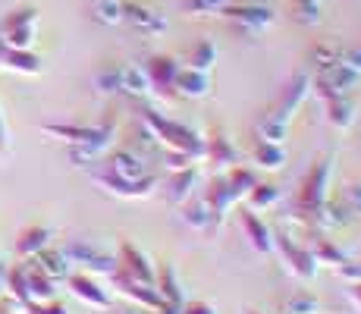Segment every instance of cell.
<instances>
[{
    "instance_id": "34",
    "label": "cell",
    "mask_w": 361,
    "mask_h": 314,
    "mask_svg": "<svg viewBox=\"0 0 361 314\" xmlns=\"http://www.w3.org/2000/svg\"><path fill=\"white\" fill-rule=\"evenodd\" d=\"M321 302H317L311 292H293L280 302V314H317Z\"/></svg>"
},
{
    "instance_id": "20",
    "label": "cell",
    "mask_w": 361,
    "mask_h": 314,
    "mask_svg": "<svg viewBox=\"0 0 361 314\" xmlns=\"http://www.w3.org/2000/svg\"><path fill=\"white\" fill-rule=\"evenodd\" d=\"M179 211H183V214H179L183 223H185V227H192L195 233H207V229H214L220 223V217L211 211V207H207V201L201 198V195H192L189 201H183V205H179Z\"/></svg>"
},
{
    "instance_id": "10",
    "label": "cell",
    "mask_w": 361,
    "mask_h": 314,
    "mask_svg": "<svg viewBox=\"0 0 361 314\" xmlns=\"http://www.w3.org/2000/svg\"><path fill=\"white\" fill-rule=\"evenodd\" d=\"M110 283L116 286V292H120V296H126L129 302L138 305V308H145V311H157V308H161V296H157L154 286H148V283L135 280V277L123 274L120 267L110 274Z\"/></svg>"
},
{
    "instance_id": "48",
    "label": "cell",
    "mask_w": 361,
    "mask_h": 314,
    "mask_svg": "<svg viewBox=\"0 0 361 314\" xmlns=\"http://www.w3.org/2000/svg\"><path fill=\"white\" fill-rule=\"evenodd\" d=\"M6 292V264L0 261V296H4Z\"/></svg>"
},
{
    "instance_id": "32",
    "label": "cell",
    "mask_w": 361,
    "mask_h": 314,
    "mask_svg": "<svg viewBox=\"0 0 361 314\" xmlns=\"http://www.w3.org/2000/svg\"><path fill=\"white\" fill-rule=\"evenodd\" d=\"M276 201H280V188L270 186V183H255L252 188L245 192V207L248 211H267V207H274Z\"/></svg>"
},
{
    "instance_id": "6",
    "label": "cell",
    "mask_w": 361,
    "mask_h": 314,
    "mask_svg": "<svg viewBox=\"0 0 361 314\" xmlns=\"http://www.w3.org/2000/svg\"><path fill=\"white\" fill-rule=\"evenodd\" d=\"M92 179L98 183L104 192H110V195H116V198H126V201H138V198H148V195H154L157 192V186H161V176L157 173H145L142 179H120V176H114V173H107V170H92Z\"/></svg>"
},
{
    "instance_id": "15",
    "label": "cell",
    "mask_w": 361,
    "mask_h": 314,
    "mask_svg": "<svg viewBox=\"0 0 361 314\" xmlns=\"http://www.w3.org/2000/svg\"><path fill=\"white\" fill-rule=\"evenodd\" d=\"M308 95H311V76H308V73H295V76H293V82H289V85L283 88L280 97H276V101L270 104V107H274L276 114H283L286 120H293V114H295L298 107H302L305 97H308Z\"/></svg>"
},
{
    "instance_id": "5",
    "label": "cell",
    "mask_w": 361,
    "mask_h": 314,
    "mask_svg": "<svg viewBox=\"0 0 361 314\" xmlns=\"http://www.w3.org/2000/svg\"><path fill=\"white\" fill-rule=\"evenodd\" d=\"M35 35H38V10L35 6H16L6 13L4 25H0V41L19 51H32Z\"/></svg>"
},
{
    "instance_id": "2",
    "label": "cell",
    "mask_w": 361,
    "mask_h": 314,
    "mask_svg": "<svg viewBox=\"0 0 361 314\" xmlns=\"http://www.w3.org/2000/svg\"><path fill=\"white\" fill-rule=\"evenodd\" d=\"M142 126L154 135V142L161 145L164 151H176V155H185L192 160H204V135H198V132L189 129L185 123H176V120H170V116L157 114V110L145 107Z\"/></svg>"
},
{
    "instance_id": "16",
    "label": "cell",
    "mask_w": 361,
    "mask_h": 314,
    "mask_svg": "<svg viewBox=\"0 0 361 314\" xmlns=\"http://www.w3.org/2000/svg\"><path fill=\"white\" fill-rule=\"evenodd\" d=\"M164 195L166 201H173V205H183V201L192 198V192H195L198 186V167H183V170H170L164 179Z\"/></svg>"
},
{
    "instance_id": "40",
    "label": "cell",
    "mask_w": 361,
    "mask_h": 314,
    "mask_svg": "<svg viewBox=\"0 0 361 314\" xmlns=\"http://www.w3.org/2000/svg\"><path fill=\"white\" fill-rule=\"evenodd\" d=\"M311 255H314L317 267H321V264H330V267H336V264L345 261V255L336 246H333L330 239H317V248H311Z\"/></svg>"
},
{
    "instance_id": "4",
    "label": "cell",
    "mask_w": 361,
    "mask_h": 314,
    "mask_svg": "<svg viewBox=\"0 0 361 314\" xmlns=\"http://www.w3.org/2000/svg\"><path fill=\"white\" fill-rule=\"evenodd\" d=\"M361 82V73H355L345 63H330V66H321L317 76H311V92H314L321 101H330V97L349 95Z\"/></svg>"
},
{
    "instance_id": "27",
    "label": "cell",
    "mask_w": 361,
    "mask_h": 314,
    "mask_svg": "<svg viewBox=\"0 0 361 314\" xmlns=\"http://www.w3.org/2000/svg\"><path fill=\"white\" fill-rule=\"evenodd\" d=\"M252 164L261 167V170H280L283 164H286V148L283 145H274V142H258L255 138L252 145Z\"/></svg>"
},
{
    "instance_id": "12",
    "label": "cell",
    "mask_w": 361,
    "mask_h": 314,
    "mask_svg": "<svg viewBox=\"0 0 361 314\" xmlns=\"http://www.w3.org/2000/svg\"><path fill=\"white\" fill-rule=\"evenodd\" d=\"M66 286H69V292H73L79 302L92 305V308H98V311H110V292L104 289V286L88 274V270L85 274H69Z\"/></svg>"
},
{
    "instance_id": "9",
    "label": "cell",
    "mask_w": 361,
    "mask_h": 314,
    "mask_svg": "<svg viewBox=\"0 0 361 314\" xmlns=\"http://www.w3.org/2000/svg\"><path fill=\"white\" fill-rule=\"evenodd\" d=\"M98 167L101 170H107V173H114V176H120V179H132V183L142 179L145 173H151L145 155H138V151H132V148L110 151V155H104L98 160Z\"/></svg>"
},
{
    "instance_id": "39",
    "label": "cell",
    "mask_w": 361,
    "mask_h": 314,
    "mask_svg": "<svg viewBox=\"0 0 361 314\" xmlns=\"http://www.w3.org/2000/svg\"><path fill=\"white\" fill-rule=\"evenodd\" d=\"M94 85L98 92L104 95H123V76H120V66H107L94 76Z\"/></svg>"
},
{
    "instance_id": "25",
    "label": "cell",
    "mask_w": 361,
    "mask_h": 314,
    "mask_svg": "<svg viewBox=\"0 0 361 314\" xmlns=\"http://www.w3.org/2000/svg\"><path fill=\"white\" fill-rule=\"evenodd\" d=\"M35 261V267L41 270V274H47L54 283H60V280H66L69 277V261H66V255H63V248H41L38 255L32 258Z\"/></svg>"
},
{
    "instance_id": "29",
    "label": "cell",
    "mask_w": 361,
    "mask_h": 314,
    "mask_svg": "<svg viewBox=\"0 0 361 314\" xmlns=\"http://www.w3.org/2000/svg\"><path fill=\"white\" fill-rule=\"evenodd\" d=\"M120 76H123V95H129V97H145V95H151V82H148V73H145V66H135V63H123V66H120Z\"/></svg>"
},
{
    "instance_id": "42",
    "label": "cell",
    "mask_w": 361,
    "mask_h": 314,
    "mask_svg": "<svg viewBox=\"0 0 361 314\" xmlns=\"http://www.w3.org/2000/svg\"><path fill=\"white\" fill-rule=\"evenodd\" d=\"M23 311H25V314H69L63 305L54 302V298H51V302H29Z\"/></svg>"
},
{
    "instance_id": "13",
    "label": "cell",
    "mask_w": 361,
    "mask_h": 314,
    "mask_svg": "<svg viewBox=\"0 0 361 314\" xmlns=\"http://www.w3.org/2000/svg\"><path fill=\"white\" fill-rule=\"evenodd\" d=\"M204 160H214L217 167H224V170H230V167H235L242 160L239 155V148L233 145V138L226 135L224 129H207V135H204Z\"/></svg>"
},
{
    "instance_id": "30",
    "label": "cell",
    "mask_w": 361,
    "mask_h": 314,
    "mask_svg": "<svg viewBox=\"0 0 361 314\" xmlns=\"http://www.w3.org/2000/svg\"><path fill=\"white\" fill-rule=\"evenodd\" d=\"M25 261H29V302H51V298H57V283L47 274H41L32 258H25Z\"/></svg>"
},
{
    "instance_id": "8",
    "label": "cell",
    "mask_w": 361,
    "mask_h": 314,
    "mask_svg": "<svg viewBox=\"0 0 361 314\" xmlns=\"http://www.w3.org/2000/svg\"><path fill=\"white\" fill-rule=\"evenodd\" d=\"M274 248L280 251L283 264H286V270L295 277V280H302V283L314 280V274H317V261H314V255H311V248H308V246H302V242L289 239V236H276Z\"/></svg>"
},
{
    "instance_id": "38",
    "label": "cell",
    "mask_w": 361,
    "mask_h": 314,
    "mask_svg": "<svg viewBox=\"0 0 361 314\" xmlns=\"http://www.w3.org/2000/svg\"><path fill=\"white\" fill-rule=\"evenodd\" d=\"M343 57V47L336 44V41H317V44H311V60H314V66H330V63H339Z\"/></svg>"
},
{
    "instance_id": "44",
    "label": "cell",
    "mask_w": 361,
    "mask_h": 314,
    "mask_svg": "<svg viewBox=\"0 0 361 314\" xmlns=\"http://www.w3.org/2000/svg\"><path fill=\"white\" fill-rule=\"evenodd\" d=\"M339 63H345V66H352L355 73H361V47H343Z\"/></svg>"
},
{
    "instance_id": "1",
    "label": "cell",
    "mask_w": 361,
    "mask_h": 314,
    "mask_svg": "<svg viewBox=\"0 0 361 314\" xmlns=\"http://www.w3.org/2000/svg\"><path fill=\"white\" fill-rule=\"evenodd\" d=\"M333 160H336V151H324L321 157H314V164L305 170L302 183H298L295 192V220L305 223V227H314L321 207L327 205L330 198V179H333Z\"/></svg>"
},
{
    "instance_id": "45",
    "label": "cell",
    "mask_w": 361,
    "mask_h": 314,
    "mask_svg": "<svg viewBox=\"0 0 361 314\" xmlns=\"http://www.w3.org/2000/svg\"><path fill=\"white\" fill-rule=\"evenodd\" d=\"M179 314H217V308H211L207 302H185Z\"/></svg>"
},
{
    "instance_id": "7",
    "label": "cell",
    "mask_w": 361,
    "mask_h": 314,
    "mask_svg": "<svg viewBox=\"0 0 361 314\" xmlns=\"http://www.w3.org/2000/svg\"><path fill=\"white\" fill-rule=\"evenodd\" d=\"M66 261L69 264H79L82 270H92V274H114L116 270V255L114 251H107L104 246L92 239H73L69 246L63 248Z\"/></svg>"
},
{
    "instance_id": "50",
    "label": "cell",
    "mask_w": 361,
    "mask_h": 314,
    "mask_svg": "<svg viewBox=\"0 0 361 314\" xmlns=\"http://www.w3.org/2000/svg\"><path fill=\"white\" fill-rule=\"evenodd\" d=\"M248 314H261V311H248Z\"/></svg>"
},
{
    "instance_id": "22",
    "label": "cell",
    "mask_w": 361,
    "mask_h": 314,
    "mask_svg": "<svg viewBox=\"0 0 361 314\" xmlns=\"http://www.w3.org/2000/svg\"><path fill=\"white\" fill-rule=\"evenodd\" d=\"M201 198L207 201V207H211L220 220H224V214L230 211L233 205H239V198H235V192L230 188V183H226V176H214L211 183L201 188Z\"/></svg>"
},
{
    "instance_id": "28",
    "label": "cell",
    "mask_w": 361,
    "mask_h": 314,
    "mask_svg": "<svg viewBox=\"0 0 361 314\" xmlns=\"http://www.w3.org/2000/svg\"><path fill=\"white\" fill-rule=\"evenodd\" d=\"M324 107H327V123L333 129H349L355 123V104H352L349 95L330 97V101H324Z\"/></svg>"
},
{
    "instance_id": "43",
    "label": "cell",
    "mask_w": 361,
    "mask_h": 314,
    "mask_svg": "<svg viewBox=\"0 0 361 314\" xmlns=\"http://www.w3.org/2000/svg\"><path fill=\"white\" fill-rule=\"evenodd\" d=\"M336 274L349 283H358L361 280V261H349V258H345L343 264H336Z\"/></svg>"
},
{
    "instance_id": "37",
    "label": "cell",
    "mask_w": 361,
    "mask_h": 314,
    "mask_svg": "<svg viewBox=\"0 0 361 314\" xmlns=\"http://www.w3.org/2000/svg\"><path fill=\"white\" fill-rule=\"evenodd\" d=\"M226 4H233V0H179L185 16H220Z\"/></svg>"
},
{
    "instance_id": "18",
    "label": "cell",
    "mask_w": 361,
    "mask_h": 314,
    "mask_svg": "<svg viewBox=\"0 0 361 314\" xmlns=\"http://www.w3.org/2000/svg\"><path fill=\"white\" fill-rule=\"evenodd\" d=\"M239 227L245 233V239L252 242L255 251H274V242H276V233L267 227V220L258 217V211H242L239 214Z\"/></svg>"
},
{
    "instance_id": "11",
    "label": "cell",
    "mask_w": 361,
    "mask_h": 314,
    "mask_svg": "<svg viewBox=\"0 0 361 314\" xmlns=\"http://www.w3.org/2000/svg\"><path fill=\"white\" fill-rule=\"evenodd\" d=\"M116 267L123 270V274L135 277V280L154 286V264H151V258L145 255L138 246H132V242H120V248H116Z\"/></svg>"
},
{
    "instance_id": "47",
    "label": "cell",
    "mask_w": 361,
    "mask_h": 314,
    "mask_svg": "<svg viewBox=\"0 0 361 314\" xmlns=\"http://www.w3.org/2000/svg\"><path fill=\"white\" fill-rule=\"evenodd\" d=\"M352 302H355L358 308H361V280H358V283H352Z\"/></svg>"
},
{
    "instance_id": "17",
    "label": "cell",
    "mask_w": 361,
    "mask_h": 314,
    "mask_svg": "<svg viewBox=\"0 0 361 314\" xmlns=\"http://www.w3.org/2000/svg\"><path fill=\"white\" fill-rule=\"evenodd\" d=\"M179 63L166 54H154L145 63V73H148V82H151V92H170L173 95V85H176V76H179Z\"/></svg>"
},
{
    "instance_id": "35",
    "label": "cell",
    "mask_w": 361,
    "mask_h": 314,
    "mask_svg": "<svg viewBox=\"0 0 361 314\" xmlns=\"http://www.w3.org/2000/svg\"><path fill=\"white\" fill-rule=\"evenodd\" d=\"M92 19L101 25H120L123 23V0H94Z\"/></svg>"
},
{
    "instance_id": "41",
    "label": "cell",
    "mask_w": 361,
    "mask_h": 314,
    "mask_svg": "<svg viewBox=\"0 0 361 314\" xmlns=\"http://www.w3.org/2000/svg\"><path fill=\"white\" fill-rule=\"evenodd\" d=\"M339 201L345 205V211H349L352 220H361V183H349L343 188V195H339Z\"/></svg>"
},
{
    "instance_id": "24",
    "label": "cell",
    "mask_w": 361,
    "mask_h": 314,
    "mask_svg": "<svg viewBox=\"0 0 361 314\" xmlns=\"http://www.w3.org/2000/svg\"><path fill=\"white\" fill-rule=\"evenodd\" d=\"M54 239L51 227H41V223H32V227H25L23 233H19L16 239V255L19 258H35L41 248H47Z\"/></svg>"
},
{
    "instance_id": "49",
    "label": "cell",
    "mask_w": 361,
    "mask_h": 314,
    "mask_svg": "<svg viewBox=\"0 0 361 314\" xmlns=\"http://www.w3.org/2000/svg\"><path fill=\"white\" fill-rule=\"evenodd\" d=\"M114 314H151V311H145V308H126V311H114Z\"/></svg>"
},
{
    "instance_id": "46",
    "label": "cell",
    "mask_w": 361,
    "mask_h": 314,
    "mask_svg": "<svg viewBox=\"0 0 361 314\" xmlns=\"http://www.w3.org/2000/svg\"><path fill=\"white\" fill-rule=\"evenodd\" d=\"M10 148V132H6V123H4V114H0V155Z\"/></svg>"
},
{
    "instance_id": "14",
    "label": "cell",
    "mask_w": 361,
    "mask_h": 314,
    "mask_svg": "<svg viewBox=\"0 0 361 314\" xmlns=\"http://www.w3.org/2000/svg\"><path fill=\"white\" fill-rule=\"evenodd\" d=\"M123 23L132 25V29L142 35H164L166 32L164 13L151 10V6H145V4H132V0L123 4Z\"/></svg>"
},
{
    "instance_id": "23",
    "label": "cell",
    "mask_w": 361,
    "mask_h": 314,
    "mask_svg": "<svg viewBox=\"0 0 361 314\" xmlns=\"http://www.w3.org/2000/svg\"><path fill=\"white\" fill-rule=\"evenodd\" d=\"M286 132H289V120L283 114H276L274 107H267L258 120H255V138H258V142L283 145L286 142Z\"/></svg>"
},
{
    "instance_id": "33",
    "label": "cell",
    "mask_w": 361,
    "mask_h": 314,
    "mask_svg": "<svg viewBox=\"0 0 361 314\" xmlns=\"http://www.w3.org/2000/svg\"><path fill=\"white\" fill-rule=\"evenodd\" d=\"M214 63H217V47H214V41L201 38L198 44L189 51V57H185V69H195V73H211Z\"/></svg>"
},
{
    "instance_id": "36",
    "label": "cell",
    "mask_w": 361,
    "mask_h": 314,
    "mask_svg": "<svg viewBox=\"0 0 361 314\" xmlns=\"http://www.w3.org/2000/svg\"><path fill=\"white\" fill-rule=\"evenodd\" d=\"M224 176H226V183H230V188L235 192V198H239V201L245 198V192H248V188H252L255 183H258V176H255V173L248 170V167H242V164L230 167V170H226Z\"/></svg>"
},
{
    "instance_id": "19",
    "label": "cell",
    "mask_w": 361,
    "mask_h": 314,
    "mask_svg": "<svg viewBox=\"0 0 361 314\" xmlns=\"http://www.w3.org/2000/svg\"><path fill=\"white\" fill-rule=\"evenodd\" d=\"M154 289H157V296H161V302L176 305V308H183L185 305L183 283H179V274H176V267H173L170 261H164V264H157L154 267Z\"/></svg>"
},
{
    "instance_id": "31",
    "label": "cell",
    "mask_w": 361,
    "mask_h": 314,
    "mask_svg": "<svg viewBox=\"0 0 361 314\" xmlns=\"http://www.w3.org/2000/svg\"><path fill=\"white\" fill-rule=\"evenodd\" d=\"M289 16L298 25L311 29V25H317L324 19V0H289Z\"/></svg>"
},
{
    "instance_id": "3",
    "label": "cell",
    "mask_w": 361,
    "mask_h": 314,
    "mask_svg": "<svg viewBox=\"0 0 361 314\" xmlns=\"http://www.w3.org/2000/svg\"><path fill=\"white\" fill-rule=\"evenodd\" d=\"M220 16H224L233 29H239L242 35H261L264 29H270L276 19L270 6L255 4V0H242V4L233 0V4H226L224 10H220Z\"/></svg>"
},
{
    "instance_id": "26",
    "label": "cell",
    "mask_w": 361,
    "mask_h": 314,
    "mask_svg": "<svg viewBox=\"0 0 361 314\" xmlns=\"http://www.w3.org/2000/svg\"><path fill=\"white\" fill-rule=\"evenodd\" d=\"M211 92V79L207 73H195V69H179L176 76V85H173V95L179 97H189V101H198Z\"/></svg>"
},
{
    "instance_id": "21",
    "label": "cell",
    "mask_w": 361,
    "mask_h": 314,
    "mask_svg": "<svg viewBox=\"0 0 361 314\" xmlns=\"http://www.w3.org/2000/svg\"><path fill=\"white\" fill-rule=\"evenodd\" d=\"M0 69H10V73H19V76H38L41 60H38V54L19 51V47H10L0 41Z\"/></svg>"
}]
</instances>
